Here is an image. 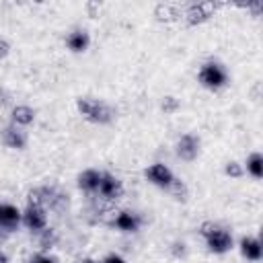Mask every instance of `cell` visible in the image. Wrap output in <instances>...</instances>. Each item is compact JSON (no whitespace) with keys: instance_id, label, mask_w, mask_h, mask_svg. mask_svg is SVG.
<instances>
[{"instance_id":"cell-1","label":"cell","mask_w":263,"mask_h":263,"mask_svg":"<svg viewBox=\"0 0 263 263\" xmlns=\"http://www.w3.org/2000/svg\"><path fill=\"white\" fill-rule=\"evenodd\" d=\"M199 234L203 236L208 249H210L212 253H216V255L228 253V251L232 249V245H234L232 234H230L226 228H222V226H218V224H214V222H203L201 228H199Z\"/></svg>"},{"instance_id":"cell-2","label":"cell","mask_w":263,"mask_h":263,"mask_svg":"<svg viewBox=\"0 0 263 263\" xmlns=\"http://www.w3.org/2000/svg\"><path fill=\"white\" fill-rule=\"evenodd\" d=\"M76 107H78L80 115H82L84 119L92 121V123H101V125H103V123L113 121V117H115V111H113L105 101H99V99H88V97L78 99Z\"/></svg>"},{"instance_id":"cell-3","label":"cell","mask_w":263,"mask_h":263,"mask_svg":"<svg viewBox=\"0 0 263 263\" xmlns=\"http://www.w3.org/2000/svg\"><path fill=\"white\" fill-rule=\"evenodd\" d=\"M201 86L210 88V90H220L222 86H226L228 82V74H226V68L218 62H205L201 68H199V74H197Z\"/></svg>"},{"instance_id":"cell-4","label":"cell","mask_w":263,"mask_h":263,"mask_svg":"<svg viewBox=\"0 0 263 263\" xmlns=\"http://www.w3.org/2000/svg\"><path fill=\"white\" fill-rule=\"evenodd\" d=\"M97 195L105 205H111L123 197V183L111 173H101V183H99Z\"/></svg>"},{"instance_id":"cell-5","label":"cell","mask_w":263,"mask_h":263,"mask_svg":"<svg viewBox=\"0 0 263 263\" xmlns=\"http://www.w3.org/2000/svg\"><path fill=\"white\" fill-rule=\"evenodd\" d=\"M21 224L27 226L31 232H41L45 226H47V210L41 208V205H33L29 203L25 210H23V218H21Z\"/></svg>"},{"instance_id":"cell-6","label":"cell","mask_w":263,"mask_h":263,"mask_svg":"<svg viewBox=\"0 0 263 263\" xmlns=\"http://www.w3.org/2000/svg\"><path fill=\"white\" fill-rule=\"evenodd\" d=\"M144 175H146V179H148L152 185H156V187H160V189H166V191H168V187H171L173 181H175L173 171H171L166 164H162V162L150 164V166L144 171Z\"/></svg>"},{"instance_id":"cell-7","label":"cell","mask_w":263,"mask_h":263,"mask_svg":"<svg viewBox=\"0 0 263 263\" xmlns=\"http://www.w3.org/2000/svg\"><path fill=\"white\" fill-rule=\"evenodd\" d=\"M197 154H199V140H197L193 134L181 136L179 142H177V156H179L181 160L191 162V160L197 158Z\"/></svg>"},{"instance_id":"cell-8","label":"cell","mask_w":263,"mask_h":263,"mask_svg":"<svg viewBox=\"0 0 263 263\" xmlns=\"http://www.w3.org/2000/svg\"><path fill=\"white\" fill-rule=\"evenodd\" d=\"M23 212L12 203H0V230L12 232L21 224Z\"/></svg>"},{"instance_id":"cell-9","label":"cell","mask_w":263,"mask_h":263,"mask_svg":"<svg viewBox=\"0 0 263 263\" xmlns=\"http://www.w3.org/2000/svg\"><path fill=\"white\" fill-rule=\"evenodd\" d=\"M2 142L12 150H23L27 146V132L23 127L10 123L2 129Z\"/></svg>"},{"instance_id":"cell-10","label":"cell","mask_w":263,"mask_h":263,"mask_svg":"<svg viewBox=\"0 0 263 263\" xmlns=\"http://www.w3.org/2000/svg\"><path fill=\"white\" fill-rule=\"evenodd\" d=\"M240 255L251 261V263H259L261 261V255H263V247H261V240L255 238V236H242L240 238Z\"/></svg>"},{"instance_id":"cell-11","label":"cell","mask_w":263,"mask_h":263,"mask_svg":"<svg viewBox=\"0 0 263 263\" xmlns=\"http://www.w3.org/2000/svg\"><path fill=\"white\" fill-rule=\"evenodd\" d=\"M214 8H216L214 4H205V2L191 4V6L187 8V12H185V21H187L189 25H199V23H203V21H208V18L212 16V10H214Z\"/></svg>"},{"instance_id":"cell-12","label":"cell","mask_w":263,"mask_h":263,"mask_svg":"<svg viewBox=\"0 0 263 263\" xmlns=\"http://www.w3.org/2000/svg\"><path fill=\"white\" fill-rule=\"evenodd\" d=\"M113 224H115L119 230H123V232H138L142 220H140L138 214L125 210V212H119V214L113 218Z\"/></svg>"},{"instance_id":"cell-13","label":"cell","mask_w":263,"mask_h":263,"mask_svg":"<svg viewBox=\"0 0 263 263\" xmlns=\"http://www.w3.org/2000/svg\"><path fill=\"white\" fill-rule=\"evenodd\" d=\"M99 183H101V173L97 168H86L78 175V187L84 193H97Z\"/></svg>"},{"instance_id":"cell-14","label":"cell","mask_w":263,"mask_h":263,"mask_svg":"<svg viewBox=\"0 0 263 263\" xmlns=\"http://www.w3.org/2000/svg\"><path fill=\"white\" fill-rule=\"evenodd\" d=\"M66 43H68V47H70L72 51L80 53V51H86V49H88V45H90V37H88L86 31L76 29V31H72V33L66 37Z\"/></svg>"},{"instance_id":"cell-15","label":"cell","mask_w":263,"mask_h":263,"mask_svg":"<svg viewBox=\"0 0 263 263\" xmlns=\"http://www.w3.org/2000/svg\"><path fill=\"white\" fill-rule=\"evenodd\" d=\"M33 119H35V111H33L29 105H16V107L12 109V123H14V125L23 127V125L33 123Z\"/></svg>"},{"instance_id":"cell-16","label":"cell","mask_w":263,"mask_h":263,"mask_svg":"<svg viewBox=\"0 0 263 263\" xmlns=\"http://www.w3.org/2000/svg\"><path fill=\"white\" fill-rule=\"evenodd\" d=\"M247 173L251 177H255V179L263 177V156H261V152H253L247 158Z\"/></svg>"},{"instance_id":"cell-17","label":"cell","mask_w":263,"mask_h":263,"mask_svg":"<svg viewBox=\"0 0 263 263\" xmlns=\"http://www.w3.org/2000/svg\"><path fill=\"white\" fill-rule=\"evenodd\" d=\"M37 240H39V247H41L43 251H49V249L55 247V242H58V234H55L53 228L45 226L41 232H37Z\"/></svg>"},{"instance_id":"cell-18","label":"cell","mask_w":263,"mask_h":263,"mask_svg":"<svg viewBox=\"0 0 263 263\" xmlns=\"http://www.w3.org/2000/svg\"><path fill=\"white\" fill-rule=\"evenodd\" d=\"M168 191L175 195V199H179V201H185L187 197H189V189H187V185L181 181V179H177L175 177V181H173V185L168 187Z\"/></svg>"},{"instance_id":"cell-19","label":"cell","mask_w":263,"mask_h":263,"mask_svg":"<svg viewBox=\"0 0 263 263\" xmlns=\"http://www.w3.org/2000/svg\"><path fill=\"white\" fill-rule=\"evenodd\" d=\"M224 173L228 175V177H234V179H238V177H242V173H245V168L238 164V162H228L226 166H224Z\"/></svg>"},{"instance_id":"cell-20","label":"cell","mask_w":263,"mask_h":263,"mask_svg":"<svg viewBox=\"0 0 263 263\" xmlns=\"http://www.w3.org/2000/svg\"><path fill=\"white\" fill-rule=\"evenodd\" d=\"M179 109V101L175 99V97H164V101H162V111L164 113H175Z\"/></svg>"},{"instance_id":"cell-21","label":"cell","mask_w":263,"mask_h":263,"mask_svg":"<svg viewBox=\"0 0 263 263\" xmlns=\"http://www.w3.org/2000/svg\"><path fill=\"white\" fill-rule=\"evenodd\" d=\"M101 263H125V259L121 255H117V253H109Z\"/></svg>"},{"instance_id":"cell-22","label":"cell","mask_w":263,"mask_h":263,"mask_svg":"<svg viewBox=\"0 0 263 263\" xmlns=\"http://www.w3.org/2000/svg\"><path fill=\"white\" fill-rule=\"evenodd\" d=\"M8 51H10V45H8V41L0 39V60H4V58L8 55Z\"/></svg>"},{"instance_id":"cell-23","label":"cell","mask_w":263,"mask_h":263,"mask_svg":"<svg viewBox=\"0 0 263 263\" xmlns=\"http://www.w3.org/2000/svg\"><path fill=\"white\" fill-rule=\"evenodd\" d=\"M31 263H55V261L49 259V257H45V255H39V257H35Z\"/></svg>"},{"instance_id":"cell-24","label":"cell","mask_w":263,"mask_h":263,"mask_svg":"<svg viewBox=\"0 0 263 263\" xmlns=\"http://www.w3.org/2000/svg\"><path fill=\"white\" fill-rule=\"evenodd\" d=\"M0 263H8V257H6L4 251H0Z\"/></svg>"},{"instance_id":"cell-25","label":"cell","mask_w":263,"mask_h":263,"mask_svg":"<svg viewBox=\"0 0 263 263\" xmlns=\"http://www.w3.org/2000/svg\"><path fill=\"white\" fill-rule=\"evenodd\" d=\"M80 263H99V261H95V259H82Z\"/></svg>"}]
</instances>
